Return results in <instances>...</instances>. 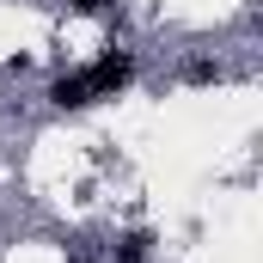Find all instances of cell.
I'll return each mask as SVG.
<instances>
[{"label": "cell", "instance_id": "3957f363", "mask_svg": "<svg viewBox=\"0 0 263 263\" xmlns=\"http://www.w3.org/2000/svg\"><path fill=\"white\" fill-rule=\"evenodd\" d=\"M147 251H153V233H123L110 245V263H147Z\"/></svg>", "mask_w": 263, "mask_h": 263}, {"label": "cell", "instance_id": "6da1fadb", "mask_svg": "<svg viewBox=\"0 0 263 263\" xmlns=\"http://www.w3.org/2000/svg\"><path fill=\"white\" fill-rule=\"evenodd\" d=\"M129 80H135V49H117V43H110V49H104L98 62L86 67V86H92V104H98V98H117V92H123Z\"/></svg>", "mask_w": 263, "mask_h": 263}, {"label": "cell", "instance_id": "7a4b0ae2", "mask_svg": "<svg viewBox=\"0 0 263 263\" xmlns=\"http://www.w3.org/2000/svg\"><path fill=\"white\" fill-rule=\"evenodd\" d=\"M43 98H49L55 110H86V104H92V86H86V67H67V73H55Z\"/></svg>", "mask_w": 263, "mask_h": 263}, {"label": "cell", "instance_id": "277c9868", "mask_svg": "<svg viewBox=\"0 0 263 263\" xmlns=\"http://www.w3.org/2000/svg\"><path fill=\"white\" fill-rule=\"evenodd\" d=\"M184 80H190V86H214V80H227V67H220V62H190Z\"/></svg>", "mask_w": 263, "mask_h": 263}, {"label": "cell", "instance_id": "5b68a950", "mask_svg": "<svg viewBox=\"0 0 263 263\" xmlns=\"http://www.w3.org/2000/svg\"><path fill=\"white\" fill-rule=\"evenodd\" d=\"M67 6H73V12H110L117 0H67Z\"/></svg>", "mask_w": 263, "mask_h": 263}]
</instances>
